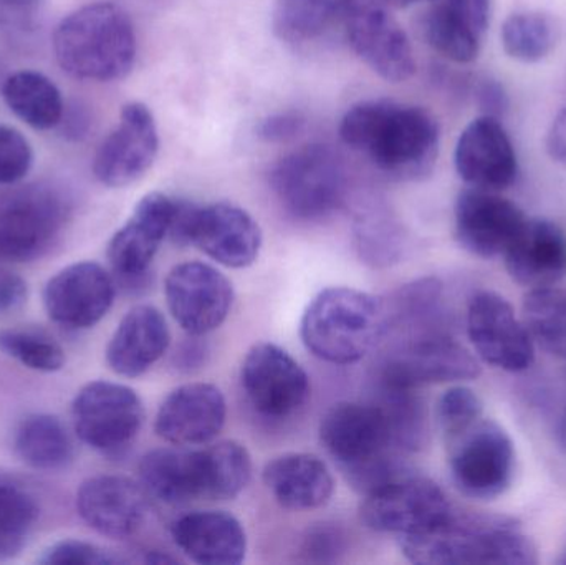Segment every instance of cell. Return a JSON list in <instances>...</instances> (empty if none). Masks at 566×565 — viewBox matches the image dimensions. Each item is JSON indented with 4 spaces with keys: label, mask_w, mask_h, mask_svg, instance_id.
Instances as JSON below:
<instances>
[{
    "label": "cell",
    "mask_w": 566,
    "mask_h": 565,
    "mask_svg": "<svg viewBox=\"0 0 566 565\" xmlns=\"http://www.w3.org/2000/svg\"><path fill=\"white\" fill-rule=\"evenodd\" d=\"M139 483L148 496L166 504L205 500L206 468L202 450L159 448L139 461Z\"/></svg>",
    "instance_id": "cell-28"
},
{
    "label": "cell",
    "mask_w": 566,
    "mask_h": 565,
    "mask_svg": "<svg viewBox=\"0 0 566 565\" xmlns=\"http://www.w3.org/2000/svg\"><path fill=\"white\" fill-rule=\"evenodd\" d=\"M303 126H305V119L298 113H277L261 123L259 135L265 142H289L303 132Z\"/></svg>",
    "instance_id": "cell-45"
},
{
    "label": "cell",
    "mask_w": 566,
    "mask_h": 565,
    "mask_svg": "<svg viewBox=\"0 0 566 565\" xmlns=\"http://www.w3.org/2000/svg\"><path fill=\"white\" fill-rule=\"evenodd\" d=\"M29 297L27 282L15 272L0 265V318L23 307Z\"/></svg>",
    "instance_id": "cell-44"
},
{
    "label": "cell",
    "mask_w": 566,
    "mask_h": 565,
    "mask_svg": "<svg viewBox=\"0 0 566 565\" xmlns=\"http://www.w3.org/2000/svg\"><path fill=\"white\" fill-rule=\"evenodd\" d=\"M346 169L335 149L306 145L283 156L272 168L275 198L292 218L319 221L345 201Z\"/></svg>",
    "instance_id": "cell-6"
},
{
    "label": "cell",
    "mask_w": 566,
    "mask_h": 565,
    "mask_svg": "<svg viewBox=\"0 0 566 565\" xmlns=\"http://www.w3.org/2000/svg\"><path fill=\"white\" fill-rule=\"evenodd\" d=\"M192 341H189L188 344L182 345L181 350L176 355V365L182 370H192V368L198 367V365L202 364V360L206 358V354H208V348L206 345L199 344L198 335H191Z\"/></svg>",
    "instance_id": "cell-48"
},
{
    "label": "cell",
    "mask_w": 566,
    "mask_h": 565,
    "mask_svg": "<svg viewBox=\"0 0 566 565\" xmlns=\"http://www.w3.org/2000/svg\"><path fill=\"white\" fill-rule=\"evenodd\" d=\"M481 375L479 362L462 347L451 332L409 338L388 358L381 372L385 387L412 388L422 385L474 380Z\"/></svg>",
    "instance_id": "cell-13"
},
{
    "label": "cell",
    "mask_w": 566,
    "mask_h": 565,
    "mask_svg": "<svg viewBox=\"0 0 566 565\" xmlns=\"http://www.w3.org/2000/svg\"><path fill=\"white\" fill-rule=\"evenodd\" d=\"M359 258L373 268H386L401 258L402 231L385 212L361 216L355 229Z\"/></svg>",
    "instance_id": "cell-39"
},
{
    "label": "cell",
    "mask_w": 566,
    "mask_h": 565,
    "mask_svg": "<svg viewBox=\"0 0 566 565\" xmlns=\"http://www.w3.org/2000/svg\"><path fill=\"white\" fill-rule=\"evenodd\" d=\"M475 100L482 115L501 118L509 109V95L504 85L494 79H484L475 86Z\"/></svg>",
    "instance_id": "cell-46"
},
{
    "label": "cell",
    "mask_w": 566,
    "mask_h": 565,
    "mask_svg": "<svg viewBox=\"0 0 566 565\" xmlns=\"http://www.w3.org/2000/svg\"><path fill=\"white\" fill-rule=\"evenodd\" d=\"M468 334L479 357L492 367L517 374L534 364V341L524 321L495 292H478L469 302Z\"/></svg>",
    "instance_id": "cell-15"
},
{
    "label": "cell",
    "mask_w": 566,
    "mask_h": 565,
    "mask_svg": "<svg viewBox=\"0 0 566 565\" xmlns=\"http://www.w3.org/2000/svg\"><path fill=\"white\" fill-rule=\"evenodd\" d=\"M228 404L212 384H186L172 390L156 414L155 430L175 447L211 443L226 425Z\"/></svg>",
    "instance_id": "cell-22"
},
{
    "label": "cell",
    "mask_w": 566,
    "mask_h": 565,
    "mask_svg": "<svg viewBox=\"0 0 566 565\" xmlns=\"http://www.w3.org/2000/svg\"><path fill=\"white\" fill-rule=\"evenodd\" d=\"M145 421L142 398L133 388L113 381H92L76 394L72 425L82 443L106 457L132 447Z\"/></svg>",
    "instance_id": "cell-8"
},
{
    "label": "cell",
    "mask_w": 566,
    "mask_h": 565,
    "mask_svg": "<svg viewBox=\"0 0 566 565\" xmlns=\"http://www.w3.org/2000/svg\"><path fill=\"white\" fill-rule=\"evenodd\" d=\"M63 118H65L66 133L75 139L83 138L92 125L88 113L80 105L72 106V113L69 115L63 112Z\"/></svg>",
    "instance_id": "cell-49"
},
{
    "label": "cell",
    "mask_w": 566,
    "mask_h": 565,
    "mask_svg": "<svg viewBox=\"0 0 566 565\" xmlns=\"http://www.w3.org/2000/svg\"><path fill=\"white\" fill-rule=\"evenodd\" d=\"M169 344L165 315L153 305H136L109 338L106 362L119 377L138 378L161 360Z\"/></svg>",
    "instance_id": "cell-25"
},
{
    "label": "cell",
    "mask_w": 566,
    "mask_h": 565,
    "mask_svg": "<svg viewBox=\"0 0 566 565\" xmlns=\"http://www.w3.org/2000/svg\"><path fill=\"white\" fill-rule=\"evenodd\" d=\"M545 145L551 158L558 165L566 166V106L552 123Z\"/></svg>",
    "instance_id": "cell-47"
},
{
    "label": "cell",
    "mask_w": 566,
    "mask_h": 565,
    "mask_svg": "<svg viewBox=\"0 0 566 565\" xmlns=\"http://www.w3.org/2000/svg\"><path fill=\"white\" fill-rule=\"evenodd\" d=\"M269 493L290 511L318 510L332 500L335 480L318 457L286 453L269 461L264 468Z\"/></svg>",
    "instance_id": "cell-29"
},
{
    "label": "cell",
    "mask_w": 566,
    "mask_h": 565,
    "mask_svg": "<svg viewBox=\"0 0 566 565\" xmlns=\"http://www.w3.org/2000/svg\"><path fill=\"white\" fill-rule=\"evenodd\" d=\"M13 451L35 471L55 473L73 461V443L62 421L52 415H29L17 425Z\"/></svg>",
    "instance_id": "cell-30"
},
{
    "label": "cell",
    "mask_w": 566,
    "mask_h": 565,
    "mask_svg": "<svg viewBox=\"0 0 566 565\" xmlns=\"http://www.w3.org/2000/svg\"><path fill=\"white\" fill-rule=\"evenodd\" d=\"M148 493L125 477L90 478L76 491V511L96 533L109 540L135 536L148 516Z\"/></svg>",
    "instance_id": "cell-21"
},
{
    "label": "cell",
    "mask_w": 566,
    "mask_h": 565,
    "mask_svg": "<svg viewBox=\"0 0 566 565\" xmlns=\"http://www.w3.org/2000/svg\"><path fill=\"white\" fill-rule=\"evenodd\" d=\"M524 325L538 347L566 358V289H531L524 299Z\"/></svg>",
    "instance_id": "cell-33"
},
{
    "label": "cell",
    "mask_w": 566,
    "mask_h": 565,
    "mask_svg": "<svg viewBox=\"0 0 566 565\" xmlns=\"http://www.w3.org/2000/svg\"><path fill=\"white\" fill-rule=\"evenodd\" d=\"M345 553V534L335 524L310 527L302 541L305 561L316 564L336 563Z\"/></svg>",
    "instance_id": "cell-43"
},
{
    "label": "cell",
    "mask_w": 566,
    "mask_h": 565,
    "mask_svg": "<svg viewBox=\"0 0 566 565\" xmlns=\"http://www.w3.org/2000/svg\"><path fill=\"white\" fill-rule=\"evenodd\" d=\"M189 244L198 245L218 264L244 269L258 261L262 232L255 219L229 202L196 208Z\"/></svg>",
    "instance_id": "cell-23"
},
{
    "label": "cell",
    "mask_w": 566,
    "mask_h": 565,
    "mask_svg": "<svg viewBox=\"0 0 566 565\" xmlns=\"http://www.w3.org/2000/svg\"><path fill=\"white\" fill-rule=\"evenodd\" d=\"M452 510L444 491L434 481L405 471L366 493L359 516L376 533L406 537L431 530Z\"/></svg>",
    "instance_id": "cell-9"
},
{
    "label": "cell",
    "mask_w": 566,
    "mask_h": 565,
    "mask_svg": "<svg viewBox=\"0 0 566 565\" xmlns=\"http://www.w3.org/2000/svg\"><path fill=\"white\" fill-rule=\"evenodd\" d=\"M242 388L261 415L286 418L305 407L312 395L310 378L298 362L279 345L261 342L245 355Z\"/></svg>",
    "instance_id": "cell-14"
},
{
    "label": "cell",
    "mask_w": 566,
    "mask_h": 565,
    "mask_svg": "<svg viewBox=\"0 0 566 565\" xmlns=\"http://www.w3.org/2000/svg\"><path fill=\"white\" fill-rule=\"evenodd\" d=\"M459 244L482 259L504 255L527 222L515 202L495 191L471 188L459 195L454 209Z\"/></svg>",
    "instance_id": "cell-19"
},
{
    "label": "cell",
    "mask_w": 566,
    "mask_h": 565,
    "mask_svg": "<svg viewBox=\"0 0 566 565\" xmlns=\"http://www.w3.org/2000/svg\"><path fill=\"white\" fill-rule=\"evenodd\" d=\"M422 32L429 45L455 63L478 59L491 22V0H429Z\"/></svg>",
    "instance_id": "cell-24"
},
{
    "label": "cell",
    "mask_w": 566,
    "mask_h": 565,
    "mask_svg": "<svg viewBox=\"0 0 566 565\" xmlns=\"http://www.w3.org/2000/svg\"><path fill=\"white\" fill-rule=\"evenodd\" d=\"M396 322L408 328L411 337L449 332L444 289L434 278L405 285L395 299Z\"/></svg>",
    "instance_id": "cell-32"
},
{
    "label": "cell",
    "mask_w": 566,
    "mask_h": 565,
    "mask_svg": "<svg viewBox=\"0 0 566 565\" xmlns=\"http://www.w3.org/2000/svg\"><path fill=\"white\" fill-rule=\"evenodd\" d=\"M343 143L379 171L402 181L424 178L439 155V125L419 106L368 100L352 106L339 125Z\"/></svg>",
    "instance_id": "cell-1"
},
{
    "label": "cell",
    "mask_w": 566,
    "mask_h": 565,
    "mask_svg": "<svg viewBox=\"0 0 566 565\" xmlns=\"http://www.w3.org/2000/svg\"><path fill=\"white\" fill-rule=\"evenodd\" d=\"M0 350L30 370L53 374L65 365V352L45 332L30 328L0 331Z\"/></svg>",
    "instance_id": "cell-38"
},
{
    "label": "cell",
    "mask_w": 566,
    "mask_h": 565,
    "mask_svg": "<svg viewBox=\"0 0 566 565\" xmlns=\"http://www.w3.org/2000/svg\"><path fill=\"white\" fill-rule=\"evenodd\" d=\"M484 405L475 391L468 387H452L439 398L436 415L446 440L458 438L481 420Z\"/></svg>",
    "instance_id": "cell-40"
},
{
    "label": "cell",
    "mask_w": 566,
    "mask_h": 565,
    "mask_svg": "<svg viewBox=\"0 0 566 565\" xmlns=\"http://www.w3.org/2000/svg\"><path fill=\"white\" fill-rule=\"evenodd\" d=\"M33 153L19 129L0 125V186L22 181L32 168Z\"/></svg>",
    "instance_id": "cell-41"
},
{
    "label": "cell",
    "mask_w": 566,
    "mask_h": 565,
    "mask_svg": "<svg viewBox=\"0 0 566 565\" xmlns=\"http://www.w3.org/2000/svg\"><path fill=\"white\" fill-rule=\"evenodd\" d=\"M388 325V307L381 299L352 287H329L310 302L300 337L319 360L352 365L373 350Z\"/></svg>",
    "instance_id": "cell-5"
},
{
    "label": "cell",
    "mask_w": 566,
    "mask_h": 565,
    "mask_svg": "<svg viewBox=\"0 0 566 565\" xmlns=\"http://www.w3.org/2000/svg\"><path fill=\"white\" fill-rule=\"evenodd\" d=\"M558 437H560L562 444L566 448V417L562 420L560 430H558Z\"/></svg>",
    "instance_id": "cell-51"
},
{
    "label": "cell",
    "mask_w": 566,
    "mask_h": 565,
    "mask_svg": "<svg viewBox=\"0 0 566 565\" xmlns=\"http://www.w3.org/2000/svg\"><path fill=\"white\" fill-rule=\"evenodd\" d=\"M43 565H113L123 564L125 559L83 541H60L43 551L39 559Z\"/></svg>",
    "instance_id": "cell-42"
},
{
    "label": "cell",
    "mask_w": 566,
    "mask_h": 565,
    "mask_svg": "<svg viewBox=\"0 0 566 565\" xmlns=\"http://www.w3.org/2000/svg\"><path fill=\"white\" fill-rule=\"evenodd\" d=\"M449 468L458 490L472 500L491 501L511 488L515 473V450L507 431L491 420L449 441Z\"/></svg>",
    "instance_id": "cell-10"
},
{
    "label": "cell",
    "mask_w": 566,
    "mask_h": 565,
    "mask_svg": "<svg viewBox=\"0 0 566 565\" xmlns=\"http://www.w3.org/2000/svg\"><path fill=\"white\" fill-rule=\"evenodd\" d=\"M115 302V282L96 262H76L56 272L43 289V307L66 331L95 327Z\"/></svg>",
    "instance_id": "cell-17"
},
{
    "label": "cell",
    "mask_w": 566,
    "mask_h": 565,
    "mask_svg": "<svg viewBox=\"0 0 566 565\" xmlns=\"http://www.w3.org/2000/svg\"><path fill=\"white\" fill-rule=\"evenodd\" d=\"M158 148V128L153 113L143 103H128L123 106L116 128L99 145L93 159V172L102 185L123 188L146 175Z\"/></svg>",
    "instance_id": "cell-16"
},
{
    "label": "cell",
    "mask_w": 566,
    "mask_h": 565,
    "mask_svg": "<svg viewBox=\"0 0 566 565\" xmlns=\"http://www.w3.org/2000/svg\"><path fill=\"white\" fill-rule=\"evenodd\" d=\"M319 440L349 483L365 493L406 471L399 460L402 451L379 404L333 405L319 423Z\"/></svg>",
    "instance_id": "cell-4"
},
{
    "label": "cell",
    "mask_w": 566,
    "mask_h": 565,
    "mask_svg": "<svg viewBox=\"0 0 566 565\" xmlns=\"http://www.w3.org/2000/svg\"><path fill=\"white\" fill-rule=\"evenodd\" d=\"M455 169L471 188L502 191L518 175L517 153L501 119L482 115L465 126L454 153Z\"/></svg>",
    "instance_id": "cell-20"
},
{
    "label": "cell",
    "mask_w": 566,
    "mask_h": 565,
    "mask_svg": "<svg viewBox=\"0 0 566 565\" xmlns=\"http://www.w3.org/2000/svg\"><path fill=\"white\" fill-rule=\"evenodd\" d=\"M345 0H277L274 30L289 43H305L322 36L342 20Z\"/></svg>",
    "instance_id": "cell-35"
},
{
    "label": "cell",
    "mask_w": 566,
    "mask_h": 565,
    "mask_svg": "<svg viewBox=\"0 0 566 565\" xmlns=\"http://www.w3.org/2000/svg\"><path fill=\"white\" fill-rule=\"evenodd\" d=\"M509 274L524 287L555 285L566 275V234L547 219H527L504 254Z\"/></svg>",
    "instance_id": "cell-27"
},
{
    "label": "cell",
    "mask_w": 566,
    "mask_h": 565,
    "mask_svg": "<svg viewBox=\"0 0 566 565\" xmlns=\"http://www.w3.org/2000/svg\"><path fill=\"white\" fill-rule=\"evenodd\" d=\"M70 206L59 189L27 185L0 195V261L30 262L59 242Z\"/></svg>",
    "instance_id": "cell-7"
},
{
    "label": "cell",
    "mask_w": 566,
    "mask_h": 565,
    "mask_svg": "<svg viewBox=\"0 0 566 565\" xmlns=\"http://www.w3.org/2000/svg\"><path fill=\"white\" fill-rule=\"evenodd\" d=\"M39 514V504L27 488L0 477V561L22 553Z\"/></svg>",
    "instance_id": "cell-36"
},
{
    "label": "cell",
    "mask_w": 566,
    "mask_h": 565,
    "mask_svg": "<svg viewBox=\"0 0 566 565\" xmlns=\"http://www.w3.org/2000/svg\"><path fill=\"white\" fill-rule=\"evenodd\" d=\"M389 7H408L411 3L418 2V0H385Z\"/></svg>",
    "instance_id": "cell-50"
},
{
    "label": "cell",
    "mask_w": 566,
    "mask_h": 565,
    "mask_svg": "<svg viewBox=\"0 0 566 565\" xmlns=\"http://www.w3.org/2000/svg\"><path fill=\"white\" fill-rule=\"evenodd\" d=\"M3 100L10 112L35 129L60 125L65 112L62 93L55 83L39 72L13 73L2 86Z\"/></svg>",
    "instance_id": "cell-31"
},
{
    "label": "cell",
    "mask_w": 566,
    "mask_h": 565,
    "mask_svg": "<svg viewBox=\"0 0 566 565\" xmlns=\"http://www.w3.org/2000/svg\"><path fill=\"white\" fill-rule=\"evenodd\" d=\"M53 52L69 75L90 82H113L128 75L135 65V27L116 3H90L56 27Z\"/></svg>",
    "instance_id": "cell-3"
},
{
    "label": "cell",
    "mask_w": 566,
    "mask_h": 565,
    "mask_svg": "<svg viewBox=\"0 0 566 565\" xmlns=\"http://www.w3.org/2000/svg\"><path fill=\"white\" fill-rule=\"evenodd\" d=\"M206 501L238 498L252 480V458L238 441L226 440L206 447Z\"/></svg>",
    "instance_id": "cell-34"
},
{
    "label": "cell",
    "mask_w": 566,
    "mask_h": 565,
    "mask_svg": "<svg viewBox=\"0 0 566 565\" xmlns=\"http://www.w3.org/2000/svg\"><path fill=\"white\" fill-rule=\"evenodd\" d=\"M406 559L421 565H532L537 547L517 521L452 510L424 533L401 537Z\"/></svg>",
    "instance_id": "cell-2"
},
{
    "label": "cell",
    "mask_w": 566,
    "mask_h": 565,
    "mask_svg": "<svg viewBox=\"0 0 566 565\" xmlns=\"http://www.w3.org/2000/svg\"><path fill=\"white\" fill-rule=\"evenodd\" d=\"M176 199L163 192H149L136 205L126 224L108 244V261L113 272L126 285L145 281L158 254L159 245L171 231Z\"/></svg>",
    "instance_id": "cell-18"
},
{
    "label": "cell",
    "mask_w": 566,
    "mask_h": 565,
    "mask_svg": "<svg viewBox=\"0 0 566 565\" xmlns=\"http://www.w3.org/2000/svg\"><path fill=\"white\" fill-rule=\"evenodd\" d=\"M342 22L356 55L381 79L405 82L416 70L405 29L385 0H345Z\"/></svg>",
    "instance_id": "cell-11"
},
{
    "label": "cell",
    "mask_w": 566,
    "mask_h": 565,
    "mask_svg": "<svg viewBox=\"0 0 566 565\" xmlns=\"http://www.w3.org/2000/svg\"><path fill=\"white\" fill-rule=\"evenodd\" d=\"M166 302L172 318L189 335L209 334L224 324L234 302L231 281L206 262L175 265L165 282Z\"/></svg>",
    "instance_id": "cell-12"
},
{
    "label": "cell",
    "mask_w": 566,
    "mask_h": 565,
    "mask_svg": "<svg viewBox=\"0 0 566 565\" xmlns=\"http://www.w3.org/2000/svg\"><path fill=\"white\" fill-rule=\"evenodd\" d=\"M172 540L192 563L238 565L245 559L248 536L238 517L224 511H195L175 521Z\"/></svg>",
    "instance_id": "cell-26"
},
{
    "label": "cell",
    "mask_w": 566,
    "mask_h": 565,
    "mask_svg": "<svg viewBox=\"0 0 566 565\" xmlns=\"http://www.w3.org/2000/svg\"><path fill=\"white\" fill-rule=\"evenodd\" d=\"M558 564L566 565V544H565L564 551H562L560 559H558Z\"/></svg>",
    "instance_id": "cell-52"
},
{
    "label": "cell",
    "mask_w": 566,
    "mask_h": 565,
    "mask_svg": "<svg viewBox=\"0 0 566 565\" xmlns=\"http://www.w3.org/2000/svg\"><path fill=\"white\" fill-rule=\"evenodd\" d=\"M502 46L511 59L534 63L544 60L557 40L554 20L545 13H514L501 30Z\"/></svg>",
    "instance_id": "cell-37"
}]
</instances>
